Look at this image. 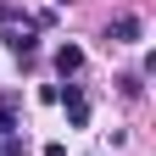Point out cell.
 Returning <instances> with one entry per match:
<instances>
[{"mask_svg":"<svg viewBox=\"0 0 156 156\" xmlns=\"http://www.w3.org/2000/svg\"><path fill=\"white\" fill-rule=\"evenodd\" d=\"M145 34V23H140V17H134V11H123V17H117V23H112V39H117V45H134V39H140Z\"/></svg>","mask_w":156,"mask_h":156,"instance_id":"2","label":"cell"},{"mask_svg":"<svg viewBox=\"0 0 156 156\" xmlns=\"http://www.w3.org/2000/svg\"><path fill=\"white\" fill-rule=\"evenodd\" d=\"M0 23L17 28V23H34V17H23V6H11V0H0Z\"/></svg>","mask_w":156,"mask_h":156,"instance_id":"5","label":"cell"},{"mask_svg":"<svg viewBox=\"0 0 156 156\" xmlns=\"http://www.w3.org/2000/svg\"><path fill=\"white\" fill-rule=\"evenodd\" d=\"M78 67H84V50H78V45H62V50H56V73H78Z\"/></svg>","mask_w":156,"mask_h":156,"instance_id":"4","label":"cell"},{"mask_svg":"<svg viewBox=\"0 0 156 156\" xmlns=\"http://www.w3.org/2000/svg\"><path fill=\"white\" fill-rule=\"evenodd\" d=\"M62 101H67V123H73V128H84V123H89V101H84V89H78V84H67V95H62Z\"/></svg>","mask_w":156,"mask_h":156,"instance_id":"1","label":"cell"},{"mask_svg":"<svg viewBox=\"0 0 156 156\" xmlns=\"http://www.w3.org/2000/svg\"><path fill=\"white\" fill-rule=\"evenodd\" d=\"M45 156H67V145H56V140H50V145H45Z\"/></svg>","mask_w":156,"mask_h":156,"instance_id":"6","label":"cell"},{"mask_svg":"<svg viewBox=\"0 0 156 156\" xmlns=\"http://www.w3.org/2000/svg\"><path fill=\"white\" fill-rule=\"evenodd\" d=\"M6 45H11L17 56H34V50H39V39H34V23H23V28H6Z\"/></svg>","mask_w":156,"mask_h":156,"instance_id":"3","label":"cell"}]
</instances>
